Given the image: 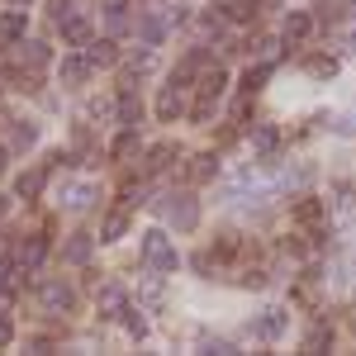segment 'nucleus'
Segmentation results:
<instances>
[{"instance_id": "obj_1", "label": "nucleus", "mask_w": 356, "mask_h": 356, "mask_svg": "<svg viewBox=\"0 0 356 356\" xmlns=\"http://www.w3.org/2000/svg\"><path fill=\"white\" fill-rule=\"evenodd\" d=\"M143 261L152 266V271H176V247H171V238H166L162 228H147L143 233Z\"/></svg>"}, {"instance_id": "obj_2", "label": "nucleus", "mask_w": 356, "mask_h": 356, "mask_svg": "<svg viewBox=\"0 0 356 356\" xmlns=\"http://www.w3.org/2000/svg\"><path fill=\"white\" fill-rule=\"evenodd\" d=\"M285 328H290V314H285L280 304H275V309H261V314L252 318V337H257V342H280Z\"/></svg>"}, {"instance_id": "obj_3", "label": "nucleus", "mask_w": 356, "mask_h": 356, "mask_svg": "<svg viewBox=\"0 0 356 356\" xmlns=\"http://www.w3.org/2000/svg\"><path fill=\"white\" fill-rule=\"evenodd\" d=\"M166 219L171 228H181V233H191L195 223H200V204H195V195H166Z\"/></svg>"}, {"instance_id": "obj_4", "label": "nucleus", "mask_w": 356, "mask_h": 356, "mask_svg": "<svg viewBox=\"0 0 356 356\" xmlns=\"http://www.w3.org/2000/svg\"><path fill=\"white\" fill-rule=\"evenodd\" d=\"M72 304H76V290L67 280H48L43 285V309L48 314H72Z\"/></svg>"}, {"instance_id": "obj_5", "label": "nucleus", "mask_w": 356, "mask_h": 356, "mask_svg": "<svg viewBox=\"0 0 356 356\" xmlns=\"http://www.w3.org/2000/svg\"><path fill=\"white\" fill-rule=\"evenodd\" d=\"M181 110H186V86L181 81H171V86H162V95H157V119H181Z\"/></svg>"}, {"instance_id": "obj_6", "label": "nucleus", "mask_w": 356, "mask_h": 356, "mask_svg": "<svg viewBox=\"0 0 356 356\" xmlns=\"http://www.w3.org/2000/svg\"><path fill=\"white\" fill-rule=\"evenodd\" d=\"M90 200H95V186L90 181H72V186H62V209H90Z\"/></svg>"}, {"instance_id": "obj_7", "label": "nucleus", "mask_w": 356, "mask_h": 356, "mask_svg": "<svg viewBox=\"0 0 356 356\" xmlns=\"http://www.w3.org/2000/svg\"><path fill=\"white\" fill-rule=\"evenodd\" d=\"M166 19L162 15H152V10H147V15H143V19H138V38H143V48H157V43H162L166 38Z\"/></svg>"}, {"instance_id": "obj_8", "label": "nucleus", "mask_w": 356, "mask_h": 356, "mask_svg": "<svg viewBox=\"0 0 356 356\" xmlns=\"http://www.w3.org/2000/svg\"><path fill=\"white\" fill-rule=\"evenodd\" d=\"M57 72H62V86H86L95 67H90V57H67V62H62Z\"/></svg>"}, {"instance_id": "obj_9", "label": "nucleus", "mask_w": 356, "mask_h": 356, "mask_svg": "<svg viewBox=\"0 0 356 356\" xmlns=\"http://www.w3.org/2000/svg\"><path fill=\"white\" fill-rule=\"evenodd\" d=\"M309 33H314V15H309V10H290V15H285V38H290V43H304Z\"/></svg>"}, {"instance_id": "obj_10", "label": "nucleus", "mask_w": 356, "mask_h": 356, "mask_svg": "<svg viewBox=\"0 0 356 356\" xmlns=\"http://www.w3.org/2000/svg\"><path fill=\"white\" fill-rule=\"evenodd\" d=\"M332 214H337V223H342V228H352V223H356V191H352V186H337Z\"/></svg>"}, {"instance_id": "obj_11", "label": "nucleus", "mask_w": 356, "mask_h": 356, "mask_svg": "<svg viewBox=\"0 0 356 356\" xmlns=\"http://www.w3.org/2000/svg\"><path fill=\"white\" fill-rule=\"evenodd\" d=\"M24 29H29V10H24V5L10 10V15H0V43H15Z\"/></svg>"}, {"instance_id": "obj_12", "label": "nucleus", "mask_w": 356, "mask_h": 356, "mask_svg": "<svg viewBox=\"0 0 356 356\" xmlns=\"http://www.w3.org/2000/svg\"><path fill=\"white\" fill-rule=\"evenodd\" d=\"M295 219H300L304 228H318V223H323V200H314V195H300V200H295Z\"/></svg>"}, {"instance_id": "obj_13", "label": "nucleus", "mask_w": 356, "mask_h": 356, "mask_svg": "<svg viewBox=\"0 0 356 356\" xmlns=\"http://www.w3.org/2000/svg\"><path fill=\"white\" fill-rule=\"evenodd\" d=\"M62 38H67L72 48H86V43H90L95 33H90V24H86L81 15H67V19H62Z\"/></svg>"}, {"instance_id": "obj_14", "label": "nucleus", "mask_w": 356, "mask_h": 356, "mask_svg": "<svg viewBox=\"0 0 356 356\" xmlns=\"http://www.w3.org/2000/svg\"><path fill=\"white\" fill-rule=\"evenodd\" d=\"M176 152H181L176 143H157V147L147 152V166H143V171H147V176H157V171H166V166L176 162Z\"/></svg>"}, {"instance_id": "obj_15", "label": "nucleus", "mask_w": 356, "mask_h": 356, "mask_svg": "<svg viewBox=\"0 0 356 356\" xmlns=\"http://www.w3.org/2000/svg\"><path fill=\"white\" fill-rule=\"evenodd\" d=\"M90 252H95V238H90V233H72V243H67V261H72V266H86Z\"/></svg>"}, {"instance_id": "obj_16", "label": "nucleus", "mask_w": 356, "mask_h": 356, "mask_svg": "<svg viewBox=\"0 0 356 356\" xmlns=\"http://www.w3.org/2000/svg\"><path fill=\"white\" fill-rule=\"evenodd\" d=\"M86 48H90V67H114V62H119V53H114V43L110 38H90V43H86Z\"/></svg>"}, {"instance_id": "obj_17", "label": "nucleus", "mask_w": 356, "mask_h": 356, "mask_svg": "<svg viewBox=\"0 0 356 356\" xmlns=\"http://www.w3.org/2000/svg\"><path fill=\"white\" fill-rule=\"evenodd\" d=\"M252 147H257V157H271L275 147H280V129H275V124H261V129L252 134Z\"/></svg>"}, {"instance_id": "obj_18", "label": "nucleus", "mask_w": 356, "mask_h": 356, "mask_svg": "<svg viewBox=\"0 0 356 356\" xmlns=\"http://www.w3.org/2000/svg\"><path fill=\"white\" fill-rule=\"evenodd\" d=\"M100 318H124V290L119 285L100 290Z\"/></svg>"}, {"instance_id": "obj_19", "label": "nucleus", "mask_w": 356, "mask_h": 356, "mask_svg": "<svg viewBox=\"0 0 356 356\" xmlns=\"http://www.w3.org/2000/svg\"><path fill=\"white\" fill-rule=\"evenodd\" d=\"M214 176H219V157H214V152L191 157V181H214Z\"/></svg>"}, {"instance_id": "obj_20", "label": "nucleus", "mask_w": 356, "mask_h": 356, "mask_svg": "<svg viewBox=\"0 0 356 356\" xmlns=\"http://www.w3.org/2000/svg\"><path fill=\"white\" fill-rule=\"evenodd\" d=\"M223 86H228V72H223V67H214V72H204V81H200V95H204V100H219Z\"/></svg>"}, {"instance_id": "obj_21", "label": "nucleus", "mask_w": 356, "mask_h": 356, "mask_svg": "<svg viewBox=\"0 0 356 356\" xmlns=\"http://www.w3.org/2000/svg\"><path fill=\"white\" fill-rule=\"evenodd\" d=\"M162 271H152L147 275V280H143V309H157V304H162Z\"/></svg>"}, {"instance_id": "obj_22", "label": "nucleus", "mask_w": 356, "mask_h": 356, "mask_svg": "<svg viewBox=\"0 0 356 356\" xmlns=\"http://www.w3.org/2000/svg\"><path fill=\"white\" fill-rule=\"evenodd\" d=\"M147 72H152V53L134 57V62L124 67V90H134V81H138V76H147Z\"/></svg>"}, {"instance_id": "obj_23", "label": "nucleus", "mask_w": 356, "mask_h": 356, "mask_svg": "<svg viewBox=\"0 0 356 356\" xmlns=\"http://www.w3.org/2000/svg\"><path fill=\"white\" fill-rule=\"evenodd\" d=\"M138 119H143V105H138L134 90H124V100H119V124H129V129H134Z\"/></svg>"}, {"instance_id": "obj_24", "label": "nucleus", "mask_w": 356, "mask_h": 356, "mask_svg": "<svg viewBox=\"0 0 356 356\" xmlns=\"http://www.w3.org/2000/svg\"><path fill=\"white\" fill-rule=\"evenodd\" d=\"M124 228H129V214H124V209H114V214H105L100 238H105V243H114V238H124Z\"/></svg>"}, {"instance_id": "obj_25", "label": "nucleus", "mask_w": 356, "mask_h": 356, "mask_svg": "<svg viewBox=\"0 0 356 356\" xmlns=\"http://www.w3.org/2000/svg\"><path fill=\"white\" fill-rule=\"evenodd\" d=\"M43 252H48V243H43V238H24L19 261H24V266H38V261H43Z\"/></svg>"}, {"instance_id": "obj_26", "label": "nucleus", "mask_w": 356, "mask_h": 356, "mask_svg": "<svg viewBox=\"0 0 356 356\" xmlns=\"http://www.w3.org/2000/svg\"><path fill=\"white\" fill-rule=\"evenodd\" d=\"M309 76L332 81V76H337V57H309Z\"/></svg>"}, {"instance_id": "obj_27", "label": "nucleus", "mask_w": 356, "mask_h": 356, "mask_svg": "<svg viewBox=\"0 0 356 356\" xmlns=\"http://www.w3.org/2000/svg\"><path fill=\"white\" fill-rule=\"evenodd\" d=\"M15 191L24 195V200H33V195L43 191V171H24V176H19V181H15Z\"/></svg>"}, {"instance_id": "obj_28", "label": "nucleus", "mask_w": 356, "mask_h": 356, "mask_svg": "<svg viewBox=\"0 0 356 356\" xmlns=\"http://www.w3.org/2000/svg\"><path fill=\"white\" fill-rule=\"evenodd\" d=\"M124 328H129V337H138V342H143V337H147V318H143V314H134V309H124Z\"/></svg>"}, {"instance_id": "obj_29", "label": "nucleus", "mask_w": 356, "mask_h": 356, "mask_svg": "<svg viewBox=\"0 0 356 356\" xmlns=\"http://www.w3.org/2000/svg\"><path fill=\"white\" fill-rule=\"evenodd\" d=\"M19 57H24L29 67H43V62H48V48H43V43H19Z\"/></svg>"}, {"instance_id": "obj_30", "label": "nucleus", "mask_w": 356, "mask_h": 356, "mask_svg": "<svg viewBox=\"0 0 356 356\" xmlns=\"http://www.w3.org/2000/svg\"><path fill=\"white\" fill-rule=\"evenodd\" d=\"M328 342H332V332L323 328V323H318V328H314V332H309V337H304V352H323Z\"/></svg>"}, {"instance_id": "obj_31", "label": "nucleus", "mask_w": 356, "mask_h": 356, "mask_svg": "<svg viewBox=\"0 0 356 356\" xmlns=\"http://www.w3.org/2000/svg\"><path fill=\"white\" fill-rule=\"evenodd\" d=\"M261 86H266V67H247V76H243V90H247V95H257Z\"/></svg>"}, {"instance_id": "obj_32", "label": "nucleus", "mask_w": 356, "mask_h": 356, "mask_svg": "<svg viewBox=\"0 0 356 356\" xmlns=\"http://www.w3.org/2000/svg\"><path fill=\"white\" fill-rule=\"evenodd\" d=\"M332 129H337L342 138H356V105L347 114H337V119H332Z\"/></svg>"}, {"instance_id": "obj_33", "label": "nucleus", "mask_w": 356, "mask_h": 356, "mask_svg": "<svg viewBox=\"0 0 356 356\" xmlns=\"http://www.w3.org/2000/svg\"><path fill=\"white\" fill-rule=\"evenodd\" d=\"M252 53H261L271 62V57H280V38H252Z\"/></svg>"}, {"instance_id": "obj_34", "label": "nucleus", "mask_w": 356, "mask_h": 356, "mask_svg": "<svg viewBox=\"0 0 356 356\" xmlns=\"http://www.w3.org/2000/svg\"><path fill=\"white\" fill-rule=\"evenodd\" d=\"M33 143H38V129L33 124H19L15 129V147H33Z\"/></svg>"}, {"instance_id": "obj_35", "label": "nucleus", "mask_w": 356, "mask_h": 356, "mask_svg": "<svg viewBox=\"0 0 356 356\" xmlns=\"http://www.w3.org/2000/svg\"><path fill=\"white\" fill-rule=\"evenodd\" d=\"M223 15L228 19H252V5L247 0H233V5H223Z\"/></svg>"}, {"instance_id": "obj_36", "label": "nucleus", "mask_w": 356, "mask_h": 356, "mask_svg": "<svg viewBox=\"0 0 356 356\" xmlns=\"http://www.w3.org/2000/svg\"><path fill=\"white\" fill-rule=\"evenodd\" d=\"M200 347L204 352H233V342H223V337H200Z\"/></svg>"}, {"instance_id": "obj_37", "label": "nucleus", "mask_w": 356, "mask_h": 356, "mask_svg": "<svg viewBox=\"0 0 356 356\" xmlns=\"http://www.w3.org/2000/svg\"><path fill=\"white\" fill-rule=\"evenodd\" d=\"M134 147H138V138H134V134H124V138H119V143H114V157H129Z\"/></svg>"}, {"instance_id": "obj_38", "label": "nucleus", "mask_w": 356, "mask_h": 356, "mask_svg": "<svg viewBox=\"0 0 356 356\" xmlns=\"http://www.w3.org/2000/svg\"><path fill=\"white\" fill-rule=\"evenodd\" d=\"M243 285L247 290H261L266 285V271H243Z\"/></svg>"}, {"instance_id": "obj_39", "label": "nucleus", "mask_w": 356, "mask_h": 356, "mask_svg": "<svg viewBox=\"0 0 356 356\" xmlns=\"http://www.w3.org/2000/svg\"><path fill=\"white\" fill-rule=\"evenodd\" d=\"M10 337H15V328H10V318H0V347H5Z\"/></svg>"}, {"instance_id": "obj_40", "label": "nucleus", "mask_w": 356, "mask_h": 356, "mask_svg": "<svg viewBox=\"0 0 356 356\" xmlns=\"http://www.w3.org/2000/svg\"><path fill=\"white\" fill-rule=\"evenodd\" d=\"M10 275H15V266H10V257H0V285H5Z\"/></svg>"}, {"instance_id": "obj_41", "label": "nucleus", "mask_w": 356, "mask_h": 356, "mask_svg": "<svg viewBox=\"0 0 356 356\" xmlns=\"http://www.w3.org/2000/svg\"><path fill=\"white\" fill-rule=\"evenodd\" d=\"M105 10H124V0H105Z\"/></svg>"}, {"instance_id": "obj_42", "label": "nucleus", "mask_w": 356, "mask_h": 356, "mask_svg": "<svg viewBox=\"0 0 356 356\" xmlns=\"http://www.w3.org/2000/svg\"><path fill=\"white\" fill-rule=\"evenodd\" d=\"M347 53H356V29H352V38H347Z\"/></svg>"}, {"instance_id": "obj_43", "label": "nucleus", "mask_w": 356, "mask_h": 356, "mask_svg": "<svg viewBox=\"0 0 356 356\" xmlns=\"http://www.w3.org/2000/svg\"><path fill=\"white\" fill-rule=\"evenodd\" d=\"M5 209H10V200H5V195H0V214H5Z\"/></svg>"}, {"instance_id": "obj_44", "label": "nucleus", "mask_w": 356, "mask_h": 356, "mask_svg": "<svg viewBox=\"0 0 356 356\" xmlns=\"http://www.w3.org/2000/svg\"><path fill=\"white\" fill-rule=\"evenodd\" d=\"M0 171H5V147H0Z\"/></svg>"}, {"instance_id": "obj_45", "label": "nucleus", "mask_w": 356, "mask_h": 356, "mask_svg": "<svg viewBox=\"0 0 356 356\" xmlns=\"http://www.w3.org/2000/svg\"><path fill=\"white\" fill-rule=\"evenodd\" d=\"M15 5H29V0H15Z\"/></svg>"}]
</instances>
